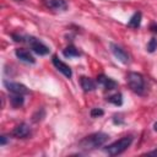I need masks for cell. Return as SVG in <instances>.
I'll return each instance as SVG.
<instances>
[{"label":"cell","mask_w":157,"mask_h":157,"mask_svg":"<svg viewBox=\"0 0 157 157\" xmlns=\"http://www.w3.org/2000/svg\"><path fill=\"white\" fill-rule=\"evenodd\" d=\"M6 142H7V139H6V136H4V135H2V136H0V144L4 146Z\"/></svg>","instance_id":"ffe728a7"},{"label":"cell","mask_w":157,"mask_h":157,"mask_svg":"<svg viewBox=\"0 0 157 157\" xmlns=\"http://www.w3.org/2000/svg\"><path fill=\"white\" fill-rule=\"evenodd\" d=\"M150 29L153 32V33H157V23H152L150 26Z\"/></svg>","instance_id":"d6986e66"},{"label":"cell","mask_w":157,"mask_h":157,"mask_svg":"<svg viewBox=\"0 0 157 157\" xmlns=\"http://www.w3.org/2000/svg\"><path fill=\"white\" fill-rule=\"evenodd\" d=\"M26 42L29 44L31 49H32L36 54H38V55H47V54H49V52H50V49H49L48 45H45L42 40L37 39V38H34V37H32V36H26Z\"/></svg>","instance_id":"277c9868"},{"label":"cell","mask_w":157,"mask_h":157,"mask_svg":"<svg viewBox=\"0 0 157 157\" xmlns=\"http://www.w3.org/2000/svg\"><path fill=\"white\" fill-rule=\"evenodd\" d=\"M15 54H16L17 59H20V60L23 61V63H27V64H34V63H36L34 56H33L28 50H26V49H23V48L16 49V50H15Z\"/></svg>","instance_id":"30bf717a"},{"label":"cell","mask_w":157,"mask_h":157,"mask_svg":"<svg viewBox=\"0 0 157 157\" xmlns=\"http://www.w3.org/2000/svg\"><path fill=\"white\" fill-rule=\"evenodd\" d=\"M80 83H81V87L83 88V91H86V92L96 90V82L92 78L87 77V76H81L80 77Z\"/></svg>","instance_id":"7c38bea8"},{"label":"cell","mask_w":157,"mask_h":157,"mask_svg":"<svg viewBox=\"0 0 157 157\" xmlns=\"http://www.w3.org/2000/svg\"><path fill=\"white\" fill-rule=\"evenodd\" d=\"M109 139V135L105 134V132H94V134H91L86 137H83L80 142H78V146L83 150H93V148H97L102 145H104Z\"/></svg>","instance_id":"6da1fadb"},{"label":"cell","mask_w":157,"mask_h":157,"mask_svg":"<svg viewBox=\"0 0 157 157\" xmlns=\"http://www.w3.org/2000/svg\"><path fill=\"white\" fill-rule=\"evenodd\" d=\"M25 102V98H23V94H16L13 93V96L10 97V103L13 108H20Z\"/></svg>","instance_id":"9a60e30c"},{"label":"cell","mask_w":157,"mask_h":157,"mask_svg":"<svg viewBox=\"0 0 157 157\" xmlns=\"http://www.w3.org/2000/svg\"><path fill=\"white\" fill-rule=\"evenodd\" d=\"M126 81L131 91L137 94H144L145 92V80L144 76L139 72H129L126 76Z\"/></svg>","instance_id":"3957f363"},{"label":"cell","mask_w":157,"mask_h":157,"mask_svg":"<svg viewBox=\"0 0 157 157\" xmlns=\"http://www.w3.org/2000/svg\"><path fill=\"white\" fill-rule=\"evenodd\" d=\"M97 82L99 85H102L104 87V90H108V91L114 90V88L118 87V82L117 81H114L113 78H110V77H108V76H105L103 74L97 76Z\"/></svg>","instance_id":"9c48e42d"},{"label":"cell","mask_w":157,"mask_h":157,"mask_svg":"<svg viewBox=\"0 0 157 157\" xmlns=\"http://www.w3.org/2000/svg\"><path fill=\"white\" fill-rule=\"evenodd\" d=\"M157 49V39L156 38H151L150 42L147 43V50L150 53H153Z\"/></svg>","instance_id":"e0dca14e"},{"label":"cell","mask_w":157,"mask_h":157,"mask_svg":"<svg viewBox=\"0 0 157 157\" xmlns=\"http://www.w3.org/2000/svg\"><path fill=\"white\" fill-rule=\"evenodd\" d=\"M132 136H125V137H121L120 140H117V141H114L113 144H110V145H108L104 150H105V152L108 153V155H110V156H117V155H120V153H123L125 150H128V147H130V145H131V142H132Z\"/></svg>","instance_id":"7a4b0ae2"},{"label":"cell","mask_w":157,"mask_h":157,"mask_svg":"<svg viewBox=\"0 0 157 157\" xmlns=\"http://www.w3.org/2000/svg\"><path fill=\"white\" fill-rule=\"evenodd\" d=\"M107 101H108L109 103H112V104H114V105L119 107V105H121V104H123V94H121V93H119V92H117V93H114V94H112V96L107 97Z\"/></svg>","instance_id":"2e32d148"},{"label":"cell","mask_w":157,"mask_h":157,"mask_svg":"<svg viewBox=\"0 0 157 157\" xmlns=\"http://www.w3.org/2000/svg\"><path fill=\"white\" fill-rule=\"evenodd\" d=\"M141 18H142L141 12H140V11L135 12V13L130 17V20H129V22H128V26H129L130 28H137V27H140V25H141Z\"/></svg>","instance_id":"4fadbf2b"},{"label":"cell","mask_w":157,"mask_h":157,"mask_svg":"<svg viewBox=\"0 0 157 157\" xmlns=\"http://www.w3.org/2000/svg\"><path fill=\"white\" fill-rule=\"evenodd\" d=\"M52 61H53V65L56 67V70H59L65 77H67V78H70L71 76H72V71H71V67L67 65V64H65L64 61H61L56 55H53V58H52Z\"/></svg>","instance_id":"8992f818"},{"label":"cell","mask_w":157,"mask_h":157,"mask_svg":"<svg viewBox=\"0 0 157 157\" xmlns=\"http://www.w3.org/2000/svg\"><path fill=\"white\" fill-rule=\"evenodd\" d=\"M45 5L55 11H65L67 9V4L65 0H44Z\"/></svg>","instance_id":"8fae6325"},{"label":"cell","mask_w":157,"mask_h":157,"mask_svg":"<svg viewBox=\"0 0 157 157\" xmlns=\"http://www.w3.org/2000/svg\"><path fill=\"white\" fill-rule=\"evenodd\" d=\"M4 86L7 88L9 92L11 93H16V94H27L29 91L28 88L20 83V82H11V81H4Z\"/></svg>","instance_id":"5b68a950"},{"label":"cell","mask_w":157,"mask_h":157,"mask_svg":"<svg viewBox=\"0 0 157 157\" xmlns=\"http://www.w3.org/2000/svg\"><path fill=\"white\" fill-rule=\"evenodd\" d=\"M90 114H91L92 118H98V117H102L104 114V112L101 108H92L91 112H90Z\"/></svg>","instance_id":"ac0fdd59"},{"label":"cell","mask_w":157,"mask_h":157,"mask_svg":"<svg viewBox=\"0 0 157 157\" xmlns=\"http://www.w3.org/2000/svg\"><path fill=\"white\" fill-rule=\"evenodd\" d=\"M63 55L65 58H75V56H78L80 55V52L76 47L74 45H67L64 50H63Z\"/></svg>","instance_id":"5bb4252c"},{"label":"cell","mask_w":157,"mask_h":157,"mask_svg":"<svg viewBox=\"0 0 157 157\" xmlns=\"http://www.w3.org/2000/svg\"><path fill=\"white\" fill-rule=\"evenodd\" d=\"M11 135L16 139H26L31 135V128L28 124L21 123L17 126H15V129L11 131Z\"/></svg>","instance_id":"52a82bcc"},{"label":"cell","mask_w":157,"mask_h":157,"mask_svg":"<svg viewBox=\"0 0 157 157\" xmlns=\"http://www.w3.org/2000/svg\"><path fill=\"white\" fill-rule=\"evenodd\" d=\"M110 50H112V53L114 54V56L120 63H123V64H128L129 63V55H128V53L121 47H119L118 44L110 43Z\"/></svg>","instance_id":"ba28073f"},{"label":"cell","mask_w":157,"mask_h":157,"mask_svg":"<svg viewBox=\"0 0 157 157\" xmlns=\"http://www.w3.org/2000/svg\"><path fill=\"white\" fill-rule=\"evenodd\" d=\"M153 129H155V131H157V123H155V125H153Z\"/></svg>","instance_id":"44dd1931"}]
</instances>
